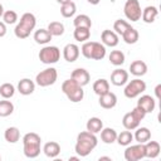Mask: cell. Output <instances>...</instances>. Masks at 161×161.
Listing matches in <instances>:
<instances>
[{
    "label": "cell",
    "instance_id": "1",
    "mask_svg": "<svg viewBox=\"0 0 161 161\" xmlns=\"http://www.w3.org/2000/svg\"><path fill=\"white\" fill-rule=\"evenodd\" d=\"M97 143H98V140L96 133H92L89 131H83L77 136L74 150L79 157H86L96 148Z\"/></svg>",
    "mask_w": 161,
    "mask_h": 161
},
{
    "label": "cell",
    "instance_id": "2",
    "mask_svg": "<svg viewBox=\"0 0 161 161\" xmlns=\"http://www.w3.org/2000/svg\"><path fill=\"white\" fill-rule=\"evenodd\" d=\"M36 25V18L31 13H24L14 29V34L19 39H25L30 35Z\"/></svg>",
    "mask_w": 161,
    "mask_h": 161
},
{
    "label": "cell",
    "instance_id": "3",
    "mask_svg": "<svg viewBox=\"0 0 161 161\" xmlns=\"http://www.w3.org/2000/svg\"><path fill=\"white\" fill-rule=\"evenodd\" d=\"M40 142L42 138L35 132H28L23 137V145H24V155L29 158H35L40 153Z\"/></svg>",
    "mask_w": 161,
    "mask_h": 161
},
{
    "label": "cell",
    "instance_id": "4",
    "mask_svg": "<svg viewBox=\"0 0 161 161\" xmlns=\"http://www.w3.org/2000/svg\"><path fill=\"white\" fill-rule=\"evenodd\" d=\"M62 91L63 93L67 96V98L73 102V103H78L83 99L84 97V91H83V87L79 86L75 80H73L72 78L64 80L62 83Z\"/></svg>",
    "mask_w": 161,
    "mask_h": 161
},
{
    "label": "cell",
    "instance_id": "5",
    "mask_svg": "<svg viewBox=\"0 0 161 161\" xmlns=\"http://www.w3.org/2000/svg\"><path fill=\"white\" fill-rule=\"evenodd\" d=\"M60 58V50L55 45H45L39 52V60L44 64H54Z\"/></svg>",
    "mask_w": 161,
    "mask_h": 161
},
{
    "label": "cell",
    "instance_id": "6",
    "mask_svg": "<svg viewBox=\"0 0 161 161\" xmlns=\"http://www.w3.org/2000/svg\"><path fill=\"white\" fill-rule=\"evenodd\" d=\"M57 78H58L57 69L53 68V67H49V68H45L44 70H42L36 74L35 83L39 87H48V86L54 84L57 82Z\"/></svg>",
    "mask_w": 161,
    "mask_h": 161
},
{
    "label": "cell",
    "instance_id": "7",
    "mask_svg": "<svg viewBox=\"0 0 161 161\" xmlns=\"http://www.w3.org/2000/svg\"><path fill=\"white\" fill-rule=\"evenodd\" d=\"M145 91H146V83L143 80H141L140 78H135L127 83L123 93L127 98H136Z\"/></svg>",
    "mask_w": 161,
    "mask_h": 161
},
{
    "label": "cell",
    "instance_id": "8",
    "mask_svg": "<svg viewBox=\"0 0 161 161\" xmlns=\"http://www.w3.org/2000/svg\"><path fill=\"white\" fill-rule=\"evenodd\" d=\"M123 13L128 20L138 21L141 19V14H142L141 5H140L138 0H127L123 6Z\"/></svg>",
    "mask_w": 161,
    "mask_h": 161
},
{
    "label": "cell",
    "instance_id": "9",
    "mask_svg": "<svg viewBox=\"0 0 161 161\" xmlns=\"http://www.w3.org/2000/svg\"><path fill=\"white\" fill-rule=\"evenodd\" d=\"M145 143H137V145H128L125 150V158L126 161H138L145 158Z\"/></svg>",
    "mask_w": 161,
    "mask_h": 161
},
{
    "label": "cell",
    "instance_id": "10",
    "mask_svg": "<svg viewBox=\"0 0 161 161\" xmlns=\"http://www.w3.org/2000/svg\"><path fill=\"white\" fill-rule=\"evenodd\" d=\"M128 82V72L122 69V68H117L111 73V83L113 86L121 87L123 84H126Z\"/></svg>",
    "mask_w": 161,
    "mask_h": 161
},
{
    "label": "cell",
    "instance_id": "11",
    "mask_svg": "<svg viewBox=\"0 0 161 161\" xmlns=\"http://www.w3.org/2000/svg\"><path fill=\"white\" fill-rule=\"evenodd\" d=\"M70 78L73 79V80H75L79 86H87L88 83H89V80H91V75H89V73H88V70L87 69H84V68H75L73 72H72V74H70Z\"/></svg>",
    "mask_w": 161,
    "mask_h": 161
},
{
    "label": "cell",
    "instance_id": "12",
    "mask_svg": "<svg viewBox=\"0 0 161 161\" xmlns=\"http://www.w3.org/2000/svg\"><path fill=\"white\" fill-rule=\"evenodd\" d=\"M137 107H140L146 114L147 113H151L155 107H156V101L153 99V97L148 96V94H143L138 98L137 101Z\"/></svg>",
    "mask_w": 161,
    "mask_h": 161
},
{
    "label": "cell",
    "instance_id": "13",
    "mask_svg": "<svg viewBox=\"0 0 161 161\" xmlns=\"http://www.w3.org/2000/svg\"><path fill=\"white\" fill-rule=\"evenodd\" d=\"M63 57L69 63L75 62L78 59V57H79V48H78V45L77 44H73V43L67 44L63 48Z\"/></svg>",
    "mask_w": 161,
    "mask_h": 161
},
{
    "label": "cell",
    "instance_id": "14",
    "mask_svg": "<svg viewBox=\"0 0 161 161\" xmlns=\"http://www.w3.org/2000/svg\"><path fill=\"white\" fill-rule=\"evenodd\" d=\"M35 91V83L29 78H23L18 83V92L23 96H29Z\"/></svg>",
    "mask_w": 161,
    "mask_h": 161
},
{
    "label": "cell",
    "instance_id": "15",
    "mask_svg": "<svg viewBox=\"0 0 161 161\" xmlns=\"http://www.w3.org/2000/svg\"><path fill=\"white\" fill-rule=\"evenodd\" d=\"M98 102H99V106H101L102 108L111 109V108H113V107L117 104V97H116L114 93H112V92H107V93L99 96Z\"/></svg>",
    "mask_w": 161,
    "mask_h": 161
},
{
    "label": "cell",
    "instance_id": "16",
    "mask_svg": "<svg viewBox=\"0 0 161 161\" xmlns=\"http://www.w3.org/2000/svg\"><path fill=\"white\" fill-rule=\"evenodd\" d=\"M101 40L103 43V45H107V47H116L118 44V35L113 31V30H103L102 34H101Z\"/></svg>",
    "mask_w": 161,
    "mask_h": 161
},
{
    "label": "cell",
    "instance_id": "17",
    "mask_svg": "<svg viewBox=\"0 0 161 161\" xmlns=\"http://www.w3.org/2000/svg\"><path fill=\"white\" fill-rule=\"evenodd\" d=\"M130 72L136 77H142L147 73V64L143 60H135L130 64Z\"/></svg>",
    "mask_w": 161,
    "mask_h": 161
},
{
    "label": "cell",
    "instance_id": "18",
    "mask_svg": "<svg viewBox=\"0 0 161 161\" xmlns=\"http://www.w3.org/2000/svg\"><path fill=\"white\" fill-rule=\"evenodd\" d=\"M160 150H161V147H160V143L157 142V141H147L146 143H145V155H146V157H148V158H155V157H157L158 156V153H160Z\"/></svg>",
    "mask_w": 161,
    "mask_h": 161
},
{
    "label": "cell",
    "instance_id": "19",
    "mask_svg": "<svg viewBox=\"0 0 161 161\" xmlns=\"http://www.w3.org/2000/svg\"><path fill=\"white\" fill-rule=\"evenodd\" d=\"M43 152L45 153V156H48L50 158H55L60 152V145L58 142H55V141L47 142L43 146Z\"/></svg>",
    "mask_w": 161,
    "mask_h": 161
},
{
    "label": "cell",
    "instance_id": "20",
    "mask_svg": "<svg viewBox=\"0 0 161 161\" xmlns=\"http://www.w3.org/2000/svg\"><path fill=\"white\" fill-rule=\"evenodd\" d=\"M157 15H158V10H157L156 6H146V8L142 10L141 18H142V20H143L145 23L151 24V23H153V21L156 20Z\"/></svg>",
    "mask_w": 161,
    "mask_h": 161
},
{
    "label": "cell",
    "instance_id": "21",
    "mask_svg": "<svg viewBox=\"0 0 161 161\" xmlns=\"http://www.w3.org/2000/svg\"><path fill=\"white\" fill-rule=\"evenodd\" d=\"M106 57V47L98 42H92V53H91V59L94 60H101Z\"/></svg>",
    "mask_w": 161,
    "mask_h": 161
},
{
    "label": "cell",
    "instance_id": "22",
    "mask_svg": "<svg viewBox=\"0 0 161 161\" xmlns=\"http://www.w3.org/2000/svg\"><path fill=\"white\" fill-rule=\"evenodd\" d=\"M122 125H123V127H125L126 130L132 131V130H136V128L140 126V121H138L131 112H128V113H126V114L123 116V118H122Z\"/></svg>",
    "mask_w": 161,
    "mask_h": 161
},
{
    "label": "cell",
    "instance_id": "23",
    "mask_svg": "<svg viewBox=\"0 0 161 161\" xmlns=\"http://www.w3.org/2000/svg\"><path fill=\"white\" fill-rule=\"evenodd\" d=\"M93 91L97 96H102L107 92H109V83L104 78H99L93 83Z\"/></svg>",
    "mask_w": 161,
    "mask_h": 161
},
{
    "label": "cell",
    "instance_id": "24",
    "mask_svg": "<svg viewBox=\"0 0 161 161\" xmlns=\"http://www.w3.org/2000/svg\"><path fill=\"white\" fill-rule=\"evenodd\" d=\"M133 138L138 143H146L151 138V131L147 127H137Z\"/></svg>",
    "mask_w": 161,
    "mask_h": 161
},
{
    "label": "cell",
    "instance_id": "25",
    "mask_svg": "<svg viewBox=\"0 0 161 161\" xmlns=\"http://www.w3.org/2000/svg\"><path fill=\"white\" fill-rule=\"evenodd\" d=\"M86 128H87V131H89V132H92V133H98V132H101V130L103 128V122H102V119L98 118V117H91V118L87 121Z\"/></svg>",
    "mask_w": 161,
    "mask_h": 161
},
{
    "label": "cell",
    "instance_id": "26",
    "mask_svg": "<svg viewBox=\"0 0 161 161\" xmlns=\"http://www.w3.org/2000/svg\"><path fill=\"white\" fill-rule=\"evenodd\" d=\"M4 138L9 143H16L19 141V138H20V131H19V128L18 127H14V126L8 127L5 130V132H4Z\"/></svg>",
    "mask_w": 161,
    "mask_h": 161
},
{
    "label": "cell",
    "instance_id": "27",
    "mask_svg": "<svg viewBox=\"0 0 161 161\" xmlns=\"http://www.w3.org/2000/svg\"><path fill=\"white\" fill-rule=\"evenodd\" d=\"M52 34L48 31V29H38L34 33V40L38 44H48L52 40Z\"/></svg>",
    "mask_w": 161,
    "mask_h": 161
},
{
    "label": "cell",
    "instance_id": "28",
    "mask_svg": "<svg viewBox=\"0 0 161 161\" xmlns=\"http://www.w3.org/2000/svg\"><path fill=\"white\" fill-rule=\"evenodd\" d=\"M117 138V132L116 130L111 128V127H106L101 130V140L104 143H113Z\"/></svg>",
    "mask_w": 161,
    "mask_h": 161
},
{
    "label": "cell",
    "instance_id": "29",
    "mask_svg": "<svg viewBox=\"0 0 161 161\" xmlns=\"http://www.w3.org/2000/svg\"><path fill=\"white\" fill-rule=\"evenodd\" d=\"M75 11H77V6L72 0L60 5V14L63 18H70L75 14Z\"/></svg>",
    "mask_w": 161,
    "mask_h": 161
},
{
    "label": "cell",
    "instance_id": "30",
    "mask_svg": "<svg viewBox=\"0 0 161 161\" xmlns=\"http://www.w3.org/2000/svg\"><path fill=\"white\" fill-rule=\"evenodd\" d=\"M73 24H74L75 28H89V29H91V26H92V20H91V18H89L88 15H86V14H79V15H77V16L74 18Z\"/></svg>",
    "mask_w": 161,
    "mask_h": 161
},
{
    "label": "cell",
    "instance_id": "31",
    "mask_svg": "<svg viewBox=\"0 0 161 161\" xmlns=\"http://www.w3.org/2000/svg\"><path fill=\"white\" fill-rule=\"evenodd\" d=\"M48 31L52 34V36H60L64 34V25L60 21H52L48 24Z\"/></svg>",
    "mask_w": 161,
    "mask_h": 161
},
{
    "label": "cell",
    "instance_id": "32",
    "mask_svg": "<svg viewBox=\"0 0 161 161\" xmlns=\"http://www.w3.org/2000/svg\"><path fill=\"white\" fill-rule=\"evenodd\" d=\"M121 36L123 38L125 43H127V44H135V43H137V40H138V31H137L135 28L131 26V28L127 29Z\"/></svg>",
    "mask_w": 161,
    "mask_h": 161
},
{
    "label": "cell",
    "instance_id": "33",
    "mask_svg": "<svg viewBox=\"0 0 161 161\" xmlns=\"http://www.w3.org/2000/svg\"><path fill=\"white\" fill-rule=\"evenodd\" d=\"M116 141H117L118 145H121V146H128V145H131V142L133 141V135L131 133L130 130L122 131L121 133H117Z\"/></svg>",
    "mask_w": 161,
    "mask_h": 161
},
{
    "label": "cell",
    "instance_id": "34",
    "mask_svg": "<svg viewBox=\"0 0 161 161\" xmlns=\"http://www.w3.org/2000/svg\"><path fill=\"white\" fill-rule=\"evenodd\" d=\"M73 36L77 42H86L91 36L89 28H75L73 31Z\"/></svg>",
    "mask_w": 161,
    "mask_h": 161
},
{
    "label": "cell",
    "instance_id": "35",
    "mask_svg": "<svg viewBox=\"0 0 161 161\" xmlns=\"http://www.w3.org/2000/svg\"><path fill=\"white\" fill-rule=\"evenodd\" d=\"M108 59L111 62V64L113 65H122L125 63V54L121 50H112L108 55Z\"/></svg>",
    "mask_w": 161,
    "mask_h": 161
},
{
    "label": "cell",
    "instance_id": "36",
    "mask_svg": "<svg viewBox=\"0 0 161 161\" xmlns=\"http://www.w3.org/2000/svg\"><path fill=\"white\" fill-rule=\"evenodd\" d=\"M14 112V104L8 101V99H3L0 101V117H8Z\"/></svg>",
    "mask_w": 161,
    "mask_h": 161
},
{
    "label": "cell",
    "instance_id": "37",
    "mask_svg": "<svg viewBox=\"0 0 161 161\" xmlns=\"http://www.w3.org/2000/svg\"><path fill=\"white\" fill-rule=\"evenodd\" d=\"M15 94V87L11 83H3L0 86V96L5 99L11 98Z\"/></svg>",
    "mask_w": 161,
    "mask_h": 161
},
{
    "label": "cell",
    "instance_id": "38",
    "mask_svg": "<svg viewBox=\"0 0 161 161\" xmlns=\"http://www.w3.org/2000/svg\"><path fill=\"white\" fill-rule=\"evenodd\" d=\"M131 28V24L130 23H127L126 20H123V19H118V20H116L114 21V24H113V30H114V33L116 34H119V35H122L127 29H130Z\"/></svg>",
    "mask_w": 161,
    "mask_h": 161
},
{
    "label": "cell",
    "instance_id": "39",
    "mask_svg": "<svg viewBox=\"0 0 161 161\" xmlns=\"http://www.w3.org/2000/svg\"><path fill=\"white\" fill-rule=\"evenodd\" d=\"M3 20L5 24H15L18 20V14L14 10H6L3 14Z\"/></svg>",
    "mask_w": 161,
    "mask_h": 161
},
{
    "label": "cell",
    "instance_id": "40",
    "mask_svg": "<svg viewBox=\"0 0 161 161\" xmlns=\"http://www.w3.org/2000/svg\"><path fill=\"white\" fill-rule=\"evenodd\" d=\"M80 52L82 54L87 58V59H91V53H92V42H84L82 48H80Z\"/></svg>",
    "mask_w": 161,
    "mask_h": 161
},
{
    "label": "cell",
    "instance_id": "41",
    "mask_svg": "<svg viewBox=\"0 0 161 161\" xmlns=\"http://www.w3.org/2000/svg\"><path fill=\"white\" fill-rule=\"evenodd\" d=\"M131 113H132V114H133V116H135V117H136V118H137L140 122H141V121L145 118V116H146V113H145V112H143V111H142L140 107H137V106H136V107H135V108L131 111Z\"/></svg>",
    "mask_w": 161,
    "mask_h": 161
},
{
    "label": "cell",
    "instance_id": "42",
    "mask_svg": "<svg viewBox=\"0 0 161 161\" xmlns=\"http://www.w3.org/2000/svg\"><path fill=\"white\" fill-rule=\"evenodd\" d=\"M6 34V24L4 21H0V38L5 36Z\"/></svg>",
    "mask_w": 161,
    "mask_h": 161
},
{
    "label": "cell",
    "instance_id": "43",
    "mask_svg": "<svg viewBox=\"0 0 161 161\" xmlns=\"http://www.w3.org/2000/svg\"><path fill=\"white\" fill-rule=\"evenodd\" d=\"M160 89H161V84H157L156 86V88H155V93H156V97H157V99H160Z\"/></svg>",
    "mask_w": 161,
    "mask_h": 161
},
{
    "label": "cell",
    "instance_id": "44",
    "mask_svg": "<svg viewBox=\"0 0 161 161\" xmlns=\"http://www.w3.org/2000/svg\"><path fill=\"white\" fill-rule=\"evenodd\" d=\"M89 4H92V5H97V4H99V1L101 0H87Z\"/></svg>",
    "mask_w": 161,
    "mask_h": 161
},
{
    "label": "cell",
    "instance_id": "45",
    "mask_svg": "<svg viewBox=\"0 0 161 161\" xmlns=\"http://www.w3.org/2000/svg\"><path fill=\"white\" fill-rule=\"evenodd\" d=\"M98 160H99V161H102V160H108V161H111L112 158H111V157H108V156H101Z\"/></svg>",
    "mask_w": 161,
    "mask_h": 161
},
{
    "label": "cell",
    "instance_id": "46",
    "mask_svg": "<svg viewBox=\"0 0 161 161\" xmlns=\"http://www.w3.org/2000/svg\"><path fill=\"white\" fill-rule=\"evenodd\" d=\"M77 160H79V156H70L69 157V161H77Z\"/></svg>",
    "mask_w": 161,
    "mask_h": 161
},
{
    "label": "cell",
    "instance_id": "47",
    "mask_svg": "<svg viewBox=\"0 0 161 161\" xmlns=\"http://www.w3.org/2000/svg\"><path fill=\"white\" fill-rule=\"evenodd\" d=\"M3 14H4V6L0 4V18L3 16Z\"/></svg>",
    "mask_w": 161,
    "mask_h": 161
},
{
    "label": "cell",
    "instance_id": "48",
    "mask_svg": "<svg viewBox=\"0 0 161 161\" xmlns=\"http://www.w3.org/2000/svg\"><path fill=\"white\" fill-rule=\"evenodd\" d=\"M57 1H58V3L62 5V4H64V3H68V1H70V0H57Z\"/></svg>",
    "mask_w": 161,
    "mask_h": 161
},
{
    "label": "cell",
    "instance_id": "49",
    "mask_svg": "<svg viewBox=\"0 0 161 161\" xmlns=\"http://www.w3.org/2000/svg\"><path fill=\"white\" fill-rule=\"evenodd\" d=\"M0 160H1V156H0Z\"/></svg>",
    "mask_w": 161,
    "mask_h": 161
}]
</instances>
